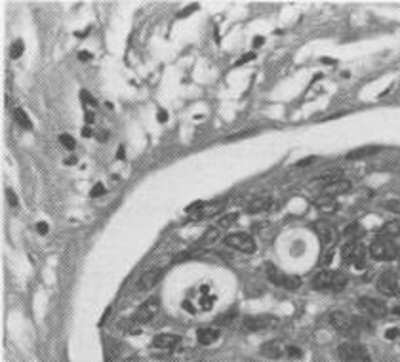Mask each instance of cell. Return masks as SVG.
<instances>
[{
  "instance_id": "obj_1",
  "label": "cell",
  "mask_w": 400,
  "mask_h": 362,
  "mask_svg": "<svg viewBox=\"0 0 400 362\" xmlns=\"http://www.w3.org/2000/svg\"><path fill=\"white\" fill-rule=\"evenodd\" d=\"M314 288L316 290H332V292H339L345 288L347 284V276L343 273H338V271H320L318 275L314 276Z\"/></svg>"
},
{
  "instance_id": "obj_2",
  "label": "cell",
  "mask_w": 400,
  "mask_h": 362,
  "mask_svg": "<svg viewBox=\"0 0 400 362\" xmlns=\"http://www.w3.org/2000/svg\"><path fill=\"white\" fill-rule=\"evenodd\" d=\"M330 324L336 328V330L341 334V336H345V338H358V324L354 318H351L349 315H345L343 311H334V313H330Z\"/></svg>"
},
{
  "instance_id": "obj_3",
  "label": "cell",
  "mask_w": 400,
  "mask_h": 362,
  "mask_svg": "<svg viewBox=\"0 0 400 362\" xmlns=\"http://www.w3.org/2000/svg\"><path fill=\"white\" fill-rule=\"evenodd\" d=\"M370 254L377 261H392L398 258V248L389 238H376L370 246Z\"/></svg>"
},
{
  "instance_id": "obj_4",
  "label": "cell",
  "mask_w": 400,
  "mask_h": 362,
  "mask_svg": "<svg viewBox=\"0 0 400 362\" xmlns=\"http://www.w3.org/2000/svg\"><path fill=\"white\" fill-rule=\"evenodd\" d=\"M338 353L343 362H372L370 353L358 343H341Z\"/></svg>"
},
{
  "instance_id": "obj_5",
  "label": "cell",
  "mask_w": 400,
  "mask_h": 362,
  "mask_svg": "<svg viewBox=\"0 0 400 362\" xmlns=\"http://www.w3.org/2000/svg\"><path fill=\"white\" fill-rule=\"evenodd\" d=\"M341 256H343V261H345V263H351L354 267L362 269L364 267V263H366V250H364V246H362L358 240H351V242L343 244Z\"/></svg>"
},
{
  "instance_id": "obj_6",
  "label": "cell",
  "mask_w": 400,
  "mask_h": 362,
  "mask_svg": "<svg viewBox=\"0 0 400 362\" xmlns=\"http://www.w3.org/2000/svg\"><path fill=\"white\" fill-rule=\"evenodd\" d=\"M376 288L379 294H383L387 298H394L400 294V280L394 271H385L379 275L376 282Z\"/></svg>"
},
{
  "instance_id": "obj_7",
  "label": "cell",
  "mask_w": 400,
  "mask_h": 362,
  "mask_svg": "<svg viewBox=\"0 0 400 362\" xmlns=\"http://www.w3.org/2000/svg\"><path fill=\"white\" fill-rule=\"evenodd\" d=\"M225 244L244 254L256 252V242H253V238L248 233H233V235H227L225 236Z\"/></svg>"
},
{
  "instance_id": "obj_8",
  "label": "cell",
  "mask_w": 400,
  "mask_h": 362,
  "mask_svg": "<svg viewBox=\"0 0 400 362\" xmlns=\"http://www.w3.org/2000/svg\"><path fill=\"white\" fill-rule=\"evenodd\" d=\"M158 309H160V301H158V298H149L145 303H143L141 307L133 313L132 318L137 324H147L157 316Z\"/></svg>"
},
{
  "instance_id": "obj_9",
  "label": "cell",
  "mask_w": 400,
  "mask_h": 362,
  "mask_svg": "<svg viewBox=\"0 0 400 362\" xmlns=\"http://www.w3.org/2000/svg\"><path fill=\"white\" fill-rule=\"evenodd\" d=\"M267 275L269 278L276 284V286H282L286 290H298L299 286H301V278L299 276H294V275H280V273H276L273 265H267Z\"/></svg>"
},
{
  "instance_id": "obj_10",
  "label": "cell",
  "mask_w": 400,
  "mask_h": 362,
  "mask_svg": "<svg viewBox=\"0 0 400 362\" xmlns=\"http://www.w3.org/2000/svg\"><path fill=\"white\" fill-rule=\"evenodd\" d=\"M358 307H360L368 316H374V318H383V316L387 315V305H385L383 301L374 299V298H360Z\"/></svg>"
},
{
  "instance_id": "obj_11",
  "label": "cell",
  "mask_w": 400,
  "mask_h": 362,
  "mask_svg": "<svg viewBox=\"0 0 400 362\" xmlns=\"http://www.w3.org/2000/svg\"><path fill=\"white\" fill-rule=\"evenodd\" d=\"M162 269L160 267H151L147 269L141 276H139V280H137V290L139 292H147L151 290L153 286H157V282L160 280V276H162Z\"/></svg>"
},
{
  "instance_id": "obj_12",
  "label": "cell",
  "mask_w": 400,
  "mask_h": 362,
  "mask_svg": "<svg viewBox=\"0 0 400 362\" xmlns=\"http://www.w3.org/2000/svg\"><path fill=\"white\" fill-rule=\"evenodd\" d=\"M276 326V318L273 316H248L244 320V328L248 332H259L265 328H273Z\"/></svg>"
},
{
  "instance_id": "obj_13",
  "label": "cell",
  "mask_w": 400,
  "mask_h": 362,
  "mask_svg": "<svg viewBox=\"0 0 400 362\" xmlns=\"http://www.w3.org/2000/svg\"><path fill=\"white\" fill-rule=\"evenodd\" d=\"M314 231H316V235L320 238V242L324 246H332L336 242V229L332 227L330 223L326 221H316L314 223Z\"/></svg>"
},
{
  "instance_id": "obj_14",
  "label": "cell",
  "mask_w": 400,
  "mask_h": 362,
  "mask_svg": "<svg viewBox=\"0 0 400 362\" xmlns=\"http://www.w3.org/2000/svg\"><path fill=\"white\" fill-rule=\"evenodd\" d=\"M284 353H286V345L282 339H271L261 345V354L267 358H280Z\"/></svg>"
},
{
  "instance_id": "obj_15",
  "label": "cell",
  "mask_w": 400,
  "mask_h": 362,
  "mask_svg": "<svg viewBox=\"0 0 400 362\" xmlns=\"http://www.w3.org/2000/svg\"><path fill=\"white\" fill-rule=\"evenodd\" d=\"M223 200L220 202H204V204H198L196 208L198 210H191V212H195V215L198 220H208V218H213V215H217L221 212V208H223Z\"/></svg>"
},
{
  "instance_id": "obj_16",
  "label": "cell",
  "mask_w": 400,
  "mask_h": 362,
  "mask_svg": "<svg viewBox=\"0 0 400 362\" xmlns=\"http://www.w3.org/2000/svg\"><path fill=\"white\" fill-rule=\"evenodd\" d=\"M351 189V183L347 179H338L334 181V183H328V185H324L322 187V195H326V197H336V195H343L347 191Z\"/></svg>"
},
{
  "instance_id": "obj_17",
  "label": "cell",
  "mask_w": 400,
  "mask_h": 362,
  "mask_svg": "<svg viewBox=\"0 0 400 362\" xmlns=\"http://www.w3.org/2000/svg\"><path fill=\"white\" fill-rule=\"evenodd\" d=\"M271 204H273V200L269 197H256L251 198L250 202H248V206H246V210L250 213H259V212H265V210H269L271 208Z\"/></svg>"
},
{
  "instance_id": "obj_18",
  "label": "cell",
  "mask_w": 400,
  "mask_h": 362,
  "mask_svg": "<svg viewBox=\"0 0 400 362\" xmlns=\"http://www.w3.org/2000/svg\"><path fill=\"white\" fill-rule=\"evenodd\" d=\"M177 341H179V338L173 336V334H160V336L153 339V347H157V349H172V347L177 345Z\"/></svg>"
},
{
  "instance_id": "obj_19",
  "label": "cell",
  "mask_w": 400,
  "mask_h": 362,
  "mask_svg": "<svg viewBox=\"0 0 400 362\" xmlns=\"http://www.w3.org/2000/svg\"><path fill=\"white\" fill-rule=\"evenodd\" d=\"M196 339H198L200 345H210V343L220 339V332L215 328H200L196 332Z\"/></svg>"
},
{
  "instance_id": "obj_20",
  "label": "cell",
  "mask_w": 400,
  "mask_h": 362,
  "mask_svg": "<svg viewBox=\"0 0 400 362\" xmlns=\"http://www.w3.org/2000/svg\"><path fill=\"white\" fill-rule=\"evenodd\" d=\"M220 236H221L220 227H210L204 233V236H202V238L196 242V246H210V244H213L215 240H220Z\"/></svg>"
},
{
  "instance_id": "obj_21",
  "label": "cell",
  "mask_w": 400,
  "mask_h": 362,
  "mask_svg": "<svg viewBox=\"0 0 400 362\" xmlns=\"http://www.w3.org/2000/svg\"><path fill=\"white\" fill-rule=\"evenodd\" d=\"M14 118H16L17 124H19L21 128H25V130H31L32 128V122L29 120V117L25 115L23 109H14Z\"/></svg>"
},
{
  "instance_id": "obj_22",
  "label": "cell",
  "mask_w": 400,
  "mask_h": 362,
  "mask_svg": "<svg viewBox=\"0 0 400 362\" xmlns=\"http://www.w3.org/2000/svg\"><path fill=\"white\" fill-rule=\"evenodd\" d=\"M120 353V343L115 341V339H111L107 341V347H105V354H107V360H115Z\"/></svg>"
},
{
  "instance_id": "obj_23",
  "label": "cell",
  "mask_w": 400,
  "mask_h": 362,
  "mask_svg": "<svg viewBox=\"0 0 400 362\" xmlns=\"http://www.w3.org/2000/svg\"><path fill=\"white\" fill-rule=\"evenodd\" d=\"M385 236H400V221H389L383 227Z\"/></svg>"
},
{
  "instance_id": "obj_24",
  "label": "cell",
  "mask_w": 400,
  "mask_h": 362,
  "mask_svg": "<svg viewBox=\"0 0 400 362\" xmlns=\"http://www.w3.org/2000/svg\"><path fill=\"white\" fill-rule=\"evenodd\" d=\"M122 330H126L128 334H139V324L135 322L133 318H130V320H122V322L118 324Z\"/></svg>"
},
{
  "instance_id": "obj_25",
  "label": "cell",
  "mask_w": 400,
  "mask_h": 362,
  "mask_svg": "<svg viewBox=\"0 0 400 362\" xmlns=\"http://www.w3.org/2000/svg\"><path fill=\"white\" fill-rule=\"evenodd\" d=\"M23 50H25L23 42H21V40H16V42L12 44V50H10V57H12V59H17L19 55L23 54Z\"/></svg>"
},
{
  "instance_id": "obj_26",
  "label": "cell",
  "mask_w": 400,
  "mask_h": 362,
  "mask_svg": "<svg viewBox=\"0 0 400 362\" xmlns=\"http://www.w3.org/2000/svg\"><path fill=\"white\" fill-rule=\"evenodd\" d=\"M59 141H61V145L67 151H72V149H75V145H77V141H75V139H72L69 134H61V135H59Z\"/></svg>"
},
{
  "instance_id": "obj_27",
  "label": "cell",
  "mask_w": 400,
  "mask_h": 362,
  "mask_svg": "<svg viewBox=\"0 0 400 362\" xmlns=\"http://www.w3.org/2000/svg\"><path fill=\"white\" fill-rule=\"evenodd\" d=\"M343 235H345V236H353L354 235V238H356L358 235H362L360 225H358V223H351V225H349V227L343 231Z\"/></svg>"
},
{
  "instance_id": "obj_28",
  "label": "cell",
  "mask_w": 400,
  "mask_h": 362,
  "mask_svg": "<svg viewBox=\"0 0 400 362\" xmlns=\"http://www.w3.org/2000/svg\"><path fill=\"white\" fill-rule=\"evenodd\" d=\"M236 218H238V213H229V215H225V218H221L220 227H231V225L236 221Z\"/></svg>"
},
{
  "instance_id": "obj_29",
  "label": "cell",
  "mask_w": 400,
  "mask_h": 362,
  "mask_svg": "<svg viewBox=\"0 0 400 362\" xmlns=\"http://www.w3.org/2000/svg\"><path fill=\"white\" fill-rule=\"evenodd\" d=\"M377 149H362V151H354V153H349L347 158H362L366 157V155H372V153H376Z\"/></svg>"
},
{
  "instance_id": "obj_30",
  "label": "cell",
  "mask_w": 400,
  "mask_h": 362,
  "mask_svg": "<svg viewBox=\"0 0 400 362\" xmlns=\"http://www.w3.org/2000/svg\"><path fill=\"white\" fill-rule=\"evenodd\" d=\"M385 210H391L394 213H400V200H387L385 202Z\"/></svg>"
},
{
  "instance_id": "obj_31",
  "label": "cell",
  "mask_w": 400,
  "mask_h": 362,
  "mask_svg": "<svg viewBox=\"0 0 400 362\" xmlns=\"http://www.w3.org/2000/svg\"><path fill=\"white\" fill-rule=\"evenodd\" d=\"M235 315H236V311H229V313H225V315H221V318H217L215 322H217V324H227V322H231V320L235 318Z\"/></svg>"
},
{
  "instance_id": "obj_32",
  "label": "cell",
  "mask_w": 400,
  "mask_h": 362,
  "mask_svg": "<svg viewBox=\"0 0 400 362\" xmlns=\"http://www.w3.org/2000/svg\"><path fill=\"white\" fill-rule=\"evenodd\" d=\"M286 353H288V356H292V358H298V356H301V351H299L298 347H286Z\"/></svg>"
},
{
  "instance_id": "obj_33",
  "label": "cell",
  "mask_w": 400,
  "mask_h": 362,
  "mask_svg": "<svg viewBox=\"0 0 400 362\" xmlns=\"http://www.w3.org/2000/svg\"><path fill=\"white\" fill-rule=\"evenodd\" d=\"M80 95H82V99H84V101H86L88 105H92V107H95V105H97V101H95L94 97L88 94V92H80Z\"/></svg>"
},
{
  "instance_id": "obj_34",
  "label": "cell",
  "mask_w": 400,
  "mask_h": 362,
  "mask_svg": "<svg viewBox=\"0 0 400 362\" xmlns=\"http://www.w3.org/2000/svg\"><path fill=\"white\" fill-rule=\"evenodd\" d=\"M103 193H105V187H103L101 183H97L94 189H92V197H101Z\"/></svg>"
},
{
  "instance_id": "obj_35",
  "label": "cell",
  "mask_w": 400,
  "mask_h": 362,
  "mask_svg": "<svg viewBox=\"0 0 400 362\" xmlns=\"http://www.w3.org/2000/svg\"><path fill=\"white\" fill-rule=\"evenodd\" d=\"M389 339H394V338H400V328H391V330L385 334Z\"/></svg>"
},
{
  "instance_id": "obj_36",
  "label": "cell",
  "mask_w": 400,
  "mask_h": 362,
  "mask_svg": "<svg viewBox=\"0 0 400 362\" xmlns=\"http://www.w3.org/2000/svg\"><path fill=\"white\" fill-rule=\"evenodd\" d=\"M8 202H10V206H14L16 208L19 202H17V198H16V193L14 191H8Z\"/></svg>"
},
{
  "instance_id": "obj_37",
  "label": "cell",
  "mask_w": 400,
  "mask_h": 362,
  "mask_svg": "<svg viewBox=\"0 0 400 362\" xmlns=\"http://www.w3.org/2000/svg\"><path fill=\"white\" fill-rule=\"evenodd\" d=\"M253 57H256V55H253V54H246V55H242V59H238V61H236V65H242V63H246V61H251Z\"/></svg>"
},
{
  "instance_id": "obj_38",
  "label": "cell",
  "mask_w": 400,
  "mask_h": 362,
  "mask_svg": "<svg viewBox=\"0 0 400 362\" xmlns=\"http://www.w3.org/2000/svg\"><path fill=\"white\" fill-rule=\"evenodd\" d=\"M37 229H39L40 235H46V233H48V225L44 223V221H40L39 225H37Z\"/></svg>"
},
{
  "instance_id": "obj_39",
  "label": "cell",
  "mask_w": 400,
  "mask_h": 362,
  "mask_svg": "<svg viewBox=\"0 0 400 362\" xmlns=\"http://www.w3.org/2000/svg\"><path fill=\"white\" fill-rule=\"evenodd\" d=\"M263 42H265V40L261 39V37H256V40H253V44H256V46H261Z\"/></svg>"
},
{
  "instance_id": "obj_40",
  "label": "cell",
  "mask_w": 400,
  "mask_h": 362,
  "mask_svg": "<svg viewBox=\"0 0 400 362\" xmlns=\"http://www.w3.org/2000/svg\"><path fill=\"white\" fill-rule=\"evenodd\" d=\"M79 57H80V59H84V61H86V59H90V54H88V52H82V54H79Z\"/></svg>"
},
{
  "instance_id": "obj_41",
  "label": "cell",
  "mask_w": 400,
  "mask_h": 362,
  "mask_svg": "<svg viewBox=\"0 0 400 362\" xmlns=\"http://www.w3.org/2000/svg\"><path fill=\"white\" fill-rule=\"evenodd\" d=\"M158 117H160V118H158L160 122H166V113H164V111H160V115H158Z\"/></svg>"
},
{
  "instance_id": "obj_42",
  "label": "cell",
  "mask_w": 400,
  "mask_h": 362,
  "mask_svg": "<svg viewBox=\"0 0 400 362\" xmlns=\"http://www.w3.org/2000/svg\"><path fill=\"white\" fill-rule=\"evenodd\" d=\"M86 122H94V117L90 113H86Z\"/></svg>"
}]
</instances>
